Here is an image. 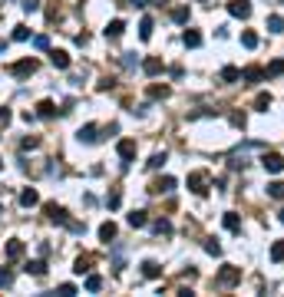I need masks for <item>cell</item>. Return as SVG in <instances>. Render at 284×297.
Segmentation results:
<instances>
[{
    "mask_svg": "<svg viewBox=\"0 0 284 297\" xmlns=\"http://www.w3.org/2000/svg\"><path fill=\"white\" fill-rule=\"evenodd\" d=\"M215 284H218V287H235V284H241V267L225 264L218 271V277H215Z\"/></svg>",
    "mask_w": 284,
    "mask_h": 297,
    "instance_id": "1",
    "label": "cell"
},
{
    "mask_svg": "<svg viewBox=\"0 0 284 297\" xmlns=\"http://www.w3.org/2000/svg\"><path fill=\"white\" fill-rule=\"evenodd\" d=\"M10 73H14L17 79H27V76H33V73H37V60H33V56H27V60L14 63V66H10Z\"/></svg>",
    "mask_w": 284,
    "mask_h": 297,
    "instance_id": "2",
    "label": "cell"
},
{
    "mask_svg": "<svg viewBox=\"0 0 284 297\" xmlns=\"http://www.w3.org/2000/svg\"><path fill=\"white\" fill-rule=\"evenodd\" d=\"M43 211H47V218L56 221V225H66V221H70L66 208H63V205H56V202H47V205H43Z\"/></svg>",
    "mask_w": 284,
    "mask_h": 297,
    "instance_id": "3",
    "label": "cell"
},
{
    "mask_svg": "<svg viewBox=\"0 0 284 297\" xmlns=\"http://www.w3.org/2000/svg\"><path fill=\"white\" fill-rule=\"evenodd\" d=\"M261 165H264V172H271V175L284 172V159L277 156V152H264V156H261Z\"/></svg>",
    "mask_w": 284,
    "mask_h": 297,
    "instance_id": "4",
    "label": "cell"
},
{
    "mask_svg": "<svg viewBox=\"0 0 284 297\" xmlns=\"http://www.w3.org/2000/svg\"><path fill=\"white\" fill-rule=\"evenodd\" d=\"M189 188L195 192V195H205L208 192V172H192L189 175Z\"/></svg>",
    "mask_w": 284,
    "mask_h": 297,
    "instance_id": "5",
    "label": "cell"
},
{
    "mask_svg": "<svg viewBox=\"0 0 284 297\" xmlns=\"http://www.w3.org/2000/svg\"><path fill=\"white\" fill-rule=\"evenodd\" d=\"M172 188H175V179H172V175H162L159 182H152V185H149V192H152V195H169Z\"/></svg>",
    "mask_w": 284,
    "mask_h": 297,
    "instance_id": "6",
    "label": "cell"
},
{
    "mask_svg": "<svg viewBox=\"0 0 284 297\" xmlns=\"http://www.w3.org/2000/svg\"><path fill=\"white\" fill-rule=\"evenodd\" d=\"M116 152H119V159H122V165H129V162L135 159V142H132V139H122V142L116 145Z\"/></svg>",
    "mask_w": 284,
    "mask_h": 297,
    "instance_id": "7",
    "label": "cell"
},
{
    "mask_svg": "<svg viewBox=\"0 0 284 297\" xmlns=\"http://www.w3.org/2000/svg\"><path fill=\"white\" fill-rule=\"evenodd\" d=\"M142 70H146V76H159V73L166 70V63H162V56H146Z\"/></svg>",
    "mask_w": 284,
    "mask_h": 297,
    "instance_id": "8",
    "label": "cell"
},
{
    "mask_svg": "<svg viewBox=\"0 0 284 297\" xmlns=\"http://www.w3.org/2000/svg\"><path fill=\"white\" fill-rule=\"evenodd\" d=\"M228 14L245 20V17H251V4H248V0H231V4H228Z\"/></svg>",
    "mask_w": 284,
    "mask_h": 297,
    "instance_id": "9",
    "label": "cell"
},
{
    "mask_svg": "<svg viewBox=\"0 0 284 297\" xmlns=\"http://www.w3.org/2000/svg\"><path fill=\"white\" fill-rule=\"evenodd\" d=\"M50 63H53L56 70H66L70 66V53L66 50H50Z\"/></svg>",
    "mask_w": 284,
    "mask_h": 297,
    "instance_id": "10",
    "label": "cell"
},
{
    "mask_svg": "<svg viewBox=\"0 0 284 297\" xmlns=\"http://www.w3.org/2000/svg\"><path fill=\"white\" fill-rule=\"evenodd\" d=\"M264 76H268V73L261 70V66H248V70H241V79H245V83H261Z\"/></svg>",
    "mask_w": 284,
    "mask_h": 297,
    "instance_id": "11",
    "label": "cell"
},
{
    "mask_svg": "<svg viewBox=\"0 0 284 297\" xmlns=\"http://www.w3.org/2000/svg\"><path fill=\"white\" fill-rule=\"evenodd\" d=\"M24 254H27L24 241H17V238H14V241H7V258H10V261H20Z\"/></svg>",
    "mask_w": 284,
    "mask_h": 297,
    "instance_id": "12",
    "label": "cell"
},
{
    "mask_svg": "<svg viewBox=\"0 0 284 297\" xmlns=\"http://www.w3.org/2000/svg\"><path fill=\"white\" fill-rule=\"evenodd\" d=\"M37 116H40V119H53V116H56V106H53L50 99L37 102Z\"/></svg>",
    "mask_w": 284,
    "mask_h": 297,
    "instance_id": "13",
    "label": "cell"
},
{
    "mask_svg": "<svg viewBox=\"0 0 284 297\" xmlns=\"http://www.w3.org/2000/svg\"><path fill=\"white\" fill-rule=\"evenodd\" d=\"M37 202H40L37 188H24V192H20V205H24V208H33Z\"/></svg>",
    "mask_w": 284,
    "mask_h": 297,
    "instance_id": "14",
    "label": "cell"
},
{
    "mask_svg": "<svg viewBox=\"0 0 284 297\" xmlns=\"http://www.w3.org/2000/svg\"><path fill=\"white\" fill-rule=\"evenodd\" d=\"M129 225H132V228H142V225H149V215H146L142 208L129 211Z\"/></svg>",
    "mask_w": 284,
    "mask_h": 297,
    "instance_id": "15",
    "label": "cell"
},
{
    "mask_svg": "<svg viewBox=\"0 0 284 297\" xmlns=\"http://www.w3.org/2000/svg\"><path fill=\"white\" fill-rule=\"evenodd\" d=\"M96 132H99V129H96V125L93 122H89V125H83V129H79V142H96V139H99V135H96Z\"/></svg>",
    "mask_w": 284,
    "mask_h": 297,
    "instance_id": "16",
    "label": "cell"
},
{
    "mask_svg": "<svg viewBox=\"0 0 284 297\" xmlns=\"http://www.w3.org/2000/svg\"><path fill=\"white\" fill-rule=\"evenodd\" d=\"M89 267H93V254H79L73 271H76V274H89Z\"/></svg>",
    "mask_w": 284,
    "mask_h": 297,
    "instance_id": "17",
    "label": "cell"
},
{
    "mask_svg": "<svg viewBox=\"0 0 284 297\" xmlns=\"http://www.w3.org/2000/svg\"><path fill=\"white\" fill-rule=\"evenodd\" d=\"M182 43H185V47H192V50H195L198 43H202V33H198V30H185V33H182Z\"/></svg>",
    "mask_w": 284,
    "mask_h": 297,
    "instance_id": "18",
    "label": "cell"
},
{
    "mask_svg": "<svg viewBox=\"0 0 284 297\" xmlns=\"http://www.w3.org/2000/svg\"><path fill=\"white\" fill-rule=\"evenodd\" d=\"M122 30H126V24H122V20H112V24L106 27V37H109V40H119V37H122Z\"/></svg>",
    "mask_w": 284,
    "mask_h": 297,
    "instance_id": "19",
    "label": "cell"
},
{
    "mask_svg": "<svg viewBox=\"0 0 284 297\" xmlns=\"http://www.w3.org/2000/svg\"><path fill=\"white\" fill-rule=\"evenodd\" d=\"M146 93H149V99H169V86H159V83H152Z\"/></svg>",
    "mask_w": 284,
    "mask_h": 297,
    "instance_id": "20",
    "label": "cell"
},
{
    "mask_svg": "<svg viewBox=\"0 0 284 297\" xmlns=\"http://www.w3.org/2000/svg\"><path fill=\"white\" fill-rule=\"evenodd\" d=\"M142 274H146V277H152V281H156V277H162V267H159L156 261H146V264H142Z\"/></svg>",
    "mask_w": 284,
    "mask_h": 297,
    "instance_id": "21",
    "label": "cell"
},
{
    "mask_svg": "<svg viewBox=\"0 0 284 297\" xmlns=\"http://www.w3.org/2000/svg\"><path fill=\"white\" fill-rule=\"evenodd\" d=\"M221 221H225V228H228V231H241V221H238L235 211H225V218H221Z\"/></svg>",
    "mask_w": 284,
    "mask_h": 297,
    "instance_id": "22",
    "label": "cell"
},
{
    "mask_svg": "<svg viewBox=\"0 0 284 297\" xmlns=\"http://www.w3.org/2000/svg\"><path fill=\"white\" fill-rule=\"evenodd\" d=\"M221 79H225V83H238V79H241V70H238V66H225V70H221Z\"/></svg>",
    "mask_w": 284,
    "mask_h": 297,
    "instance_id": "23",
    "label": "cell"
},
{
    "mask_svg": "<svg viewBox=\"0 0 284 297\" xmlns=\"http://www.w3.org/2000/svg\"><path fill=\"white\" fill-rule=\"evenodd\" d=\"M254 109H258V112H268V109H271V93H258V99H254Z\"/></svg>",
    "mask_w": 284,
    "mask_h": 297,
    "instance_id": "24",
    "label": "cell"
},
{
    "mask_svg": "<svg viewBox=\"0 0 284 297\" xmlns=\"http://www.w3.org/2000/svg\"><path fill=\"white\" fill-rule=\"evenodd\" d=\"M189 17H192L189 7H175L172 10V20H175V24H189Z\"/></svg>",
    "mask_w": 284,
    "mask_h": 297,
    "instance_id": "25",
    "label": "cell"
},
{
    "mask_svg": "<svg viewBox=\"0 0 284 297\" xmlns=\"http://www.w3.org/2000/svg\"><path fill=\"white\" fill-rule=\"evenodd\" d=\"M152 27H156V24H152V17H142V24H139V37H142V40H149V37H152Z\"/></svg>",
    "mask_w": 284,
    "mask_h": 297,
    "instance_id": "26",
    "label": "cell"
},
{
    "mask_svg": "<svg viewBox=\"0 0 284 297\" xmlns=\"http://www.w3.org/2000/svg\"><path fill=\"white\" fill-rule=\"evenodd\" d=\"M99 238H103V241H112V238H116V225H112V221L99 225Z\"/></svg>",
    "mask_w": 284,
    "mask_h": 297,
    "instance_id": "27",
    "label": "cell"
},
{
    "mask_svg": "<svg viewBox=\"0 0 284 297\" xmlns=\"http://www.w3.org/2000/svg\"><path fill=\"white\" fill-rule=\"evenodd\" d=\"M271 261H274V264H281V261H284V241L271 244Z\"/></svg>",
    "mask_w": 284,
    "mask_h": 297,
    "instance_id": "28",
    "label": "cell"
},
{
    "mask_svg": "<svg viewBox=\"0 0 284 297\" xmlns=\"http://www.w3.org/2000/svg\"><path fill=\"white\" fill-rule=\"evenodd\" d=\"M99 287H103V277H99V274H89V277H86V290H89V294H96Z\"/></svg>",
    "mask_w": 284,
    "mask_h": 297,
    "instance_id": "29",
    "label": "cell"
},
{
    "mask_svg": "<svg viewBox=\"0 0 284 297\" xmlns=\"http://www.w3.org/2000/svg\"><path fill=\"white\" fill-rule=\"evenodd\" d=\"M27 274H37V277H43V274H47V264H43V261H30V264H27Z\"/></svg>",
    "mask_w": 284,
    "mask_h": 297,
    "instance_id": "30",
    "label": "cell"
},
{
    "mask_svg": "<svg viewBox=\"0 0 284 297\" xmlns=\"http://www.w3.org/2000/svg\"><path fill=\"white\" fill-rule=\"evenodd\" d=\"M268 30H271V33H281V30H284V20H281L277 14H271V17H268Z\"/></svg>",
    "mask_w": 284,
    "mask_h": 297,
    "instance_id": "31",
    "label": "cell"
},
{
    "mask_svg": "<svg viewBox=\"0 0 284 297\" xmlns=\"http://www.w3.org/2000/svg\"><path fill=\"white\" fill-rule=\"evenodd\" d=\"M14 40H17V43L30 40V27H24V24H20V27H14Z\"/></svg>",
    "mask_w": 284,
    "mask_h": 297,
    "instance_id": "32",
    "label": "cell"
},
{
    "mask_svg": "<svg viewBox=\"0 0 284 297\" xmlns=\"http://www.w3.org/2000/svg\"><path fill=\"white\" fill-rule=\"evenodd\" d=\"M241 43H245V47H248V50H254V47H258V33H251V30H245V33H241Z\"/></svg>",
    "mask_w": 284,
    "mask_h": 297,
    "instance_id": "33",
    "label": "cell"
},
{
    "mask_svg": "<svg viewBox=\"0 0 284 297\" xmlns=\"http://www.w3.org/2000/svg\"><path fill=\"white\" fill-rule=\"evenodd\" d=\"M14 284V271L10 267H0V287H10Z\"/></svg>",
    "mask_w": 284,
    "mask_h": 297,
    "instance_id": "34",
    "label": "cell"
},
{
    "mask_svg": "<svg viewBox=\"0 0 284 297\" xmlns=\"http://www.w3.org/2000/svg\"><path fill=\"white\" fill-rule=\"evenodd\" d=\"M268 195L271 198H284V182H271V185H268Z\"/></svg>",
    "mask_w": 284,
    "mask_h": 297,
    "instance_id": "35",
    "label": "cell"
},
{
    "mask_svg": "<svg viewBox=\"0 0 284 297\" xmlns=\"http://www.w3.org/2000/svg\"><path fill=\"white\" fill-rule=\"evenodd\" d=\"M152 228H156V235H172V225H169L166 218H159V221H156Z\"/></svg>",
    "mask_w": 284,
    "mask_h": 297,
    "instance_id": "36",
    "label": "cell"
},
{
    "mask_svg": "<svg viewBox=\"0 0 284 297\" xmlns=\"http://www.w3.org/2000/svg\"><path fill=\"white\" fill-rule=\"evenodd\" d=\"M231 125H235V129H245V122H248V116H245V112H231Z\"/></svg>",
    "mask_w": 284,
    "mask_h": 297,
    "instance_id": "37",
    "label": "cell"
},
{
    "mask_svg": "<svg viewBox=\"0 0 284 297\" xmlns=\"http://www.w3.org/2000/svg\"><path fill=\"white\" fill-rule=\"evenodd\" d=\"M146 165H149V169H162V165H166V152H156Z\"/></svg>",
    "mask_w": 284,
    "mask_h": 297,
    "instance_id": "38",
    "label": "cell"
},
{
    "mask_svg": "<svg viewBox=\"0 0 284 297\" xmlns=\"http://www.w3.org/2000/svg\"><path fill=\"white\" fill-rule=\"evenodd\" d=\"M264 73H268V76H281V73H284V60H274Z\"/></svg>",
    "mask_w": 284,
    "mask_h": 297,
    "instance_id": "39",
    "label": "cell"
},
{
    "mask_svg": "<svg viewBox=\"0 0 284 297\" xmlns=\"http://www.w3.org/2000/svg\"><path fill=\"white\" fill-rule=\"evenodd\" d=\"M205 251H208V254H215V258H218V254H221V244L215 241V238H208V241H205Z\"/></svg>",
    "mask_w": 284,
    "mask_h": 297,
    "instance_id": "40",
    "label": "cell"
},
{
    "mask_svg": "<svg viewBox=\"0 0 284 297\" xmlns=\"http://www.w3.org/2000/svg\"><path fill=\"white\" fill-rule=\"evenodd\" d=\"M20 7H24L27 14H37V10H40V0H20Z\"/></svg>",
    "mask_w": 284,
    "mask_h": 297,
    "instance_id": "41",
    "label": "cell"
},
{
    "mask_svg": "<svg viewBox=\"0 0 284 297\" xmlns=\"http://www.w3.org/2000/svg\"><path fill=\"white\" fill-rule=\"evenodd\" d=\"M66 228H70L73 235H83V231H86V225H83V221H66Z\"/></svg>",
    "mask_w": 284,
    "mask_h": 297,
    "instance_id": "42",
    "label": "cell"
},
{
    "mask_svg": "<svg viewBox=\"0 0 284 297\" xmlns=\"http://www.w3.org/2000/svg\"><path fill=\"white\" fill-rule=\"evenodd\" d=\"M10 119H14V116H10V109H7V106H0V125H4V129L10 125Z\"/></svg>",
    "mask_w": 284,
    "mask_h": 297,
    "instance_id": "43",
    "label": "cell"
},
{
    "mask_svg": "<svg viewBox=\"0 0 284 297\" xmlns=\"http://www.w3.org/2000/svg\"><path fill=\"white\" fill-rule=\"evenodd\" d=\"M119 202H122L119 192H109V195H106V205H109V208H119Z\"/></svg>",
    "mask_w": 284,
    "mask_h": 297,
    "instance_id": "44",
    "label": "cell"
},
{
    "mask_svg": "<svg viewBox=\"0 0 284 297\" xmlns=\"http://www.w3.org/2000/svg\"><path fill=\"white\" fill-rule=\"evenodd\" d=\"M33 47H37V50H47V47H50V37H43V33H40V37L33 40Z\"/></svg>",
    "mask_w": 284,
    "mask_h": 297,
    "instance_id": "45",
    "label": "cell"
},
{
    "mask_svg": "<svg viewBox=\"0 0 284 297\" xmlns=\"http://www.w3.org/2000/svg\"><path fill=\"white\" fill-rule=\"evenodd\" d=\"M60 294H63V297H73V294H76V287H73V284H60Z\"/></svg>",
    "mask_w": 284,
    "mask_h": 297,
    "instance_id": "46",
    "label": "cell"
},
{
    "mask_svg": "<svg viewBox=\"0 0 284 297\" xmlns=\"http://www.w3.org/2000/svg\"><path fill=\"white\" fill-rule=\"evenodd\" d=\"M37 145H40L37 135H27V139H24V148H37Z\"/></svg>",
    "mask_w": 284,
    "mask_h": 297,
    "instance_id": "47",
    "label": "cell"
},
{
    "mask_svg": "<svg viewBox=\"0 0 284 297\" xmlns=\"http://www.w3.org/2000/svg\"><path fill=\"white\" fill-rule=\"evenodd\" d=\"M4 50H7V43H4V40H0V53H4Z\"/></svg>",
    "mask_w": 284,
    "mask_h": 297,
    "instance_id": "48",
    "label": "cell"
},
{
    "mask_svg": "<svg viewBox=\"0 0 284 297\" xmlns=\"http://www.w3.org/2000/svg\"><path fill=\"white\" fill-rule=\"evenodd\" d=\"M277 218H281V221H284V211H281V215H277Z\"/></svg>",
    "mask_w": 284,
    "mask_h": 297,
    "instance_id": "49",
    "label": "cell"
}]
</instances>
